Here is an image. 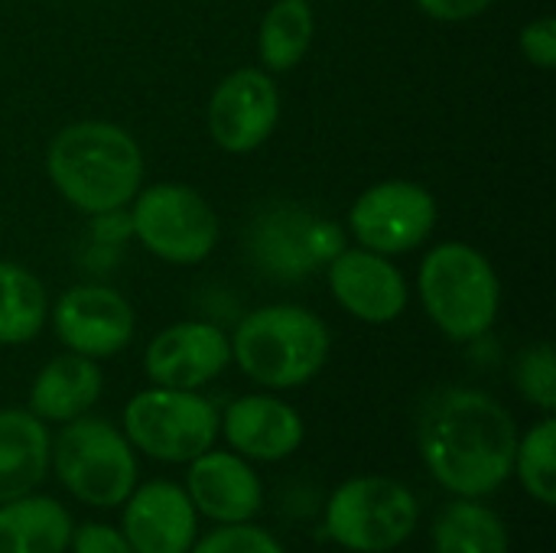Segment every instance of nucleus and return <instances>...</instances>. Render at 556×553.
I'll use <instances>...</instances> for the list:
<instances>
[{"label": "nucleus", "mask_w": 556, "mask_h": 553, "mask_svg": "<svg viewBox=\"0 0 556 553\" xmlns=\"http://www.w3.org/2000/svg\"><path fill=\"white\" fill-rule=\"evenodd\" d=\"M231 365V339L205 319H182L160 329L143 352L150 385L199 391Z\"/></svg>", "instance_id": "13"}, {"label": "nucleus", "mask_w": 556, "mask_h": 553, "mask_svg": "<svg viewBox=\"0 0 556 553\" xmlns=\"http://www.w3.org/2000/svg\"><path fill=\"white\" fill-rule=\"evenodd\" d=\"M430 20H440V23H466V20H476L482 16L495 0H414Z\"/></svg>", "instance_id": "30"}, {"label": "nucleus", "mask_w": 556, "mask_h": 553, "mask_svg": "<svg viewBox=\"0 0 556 553\" xmlns=\"http://www.w3.org/2000/svg\"><path fill=\"white\" fill-rule=\"evenodd\" d=\"M218 430L231 453L257 463L290 460L306 437L300 411L274 394H244L231 401L218 417Z\"/></svg>", "instance_id": "16"}, {"label": "nucleus", "mask_w": 556, "mask_h": 553, "mask_svg": "<svg viewBox=\"0 0 556 553\" xmlns=\"http://www.w3.org/2000/svg\"><path fill=\"white\" fill-rule=\"evenodd\" d=\"M417 447L427 473L459 499H485L511 479L518 424L479 388H446L424 407Z\"/></svg>", "instance_id": "1"}, {"label": "nucleus", "mask_w": 556, "mask_h": 553, "mask_svg": "<svg viewBox=\"0 0 556 553\" xmlns=\"http://www.w3.org/2000/svg\"><path fill=\"white\" fill-rule=\"evenodd\" d=\"M208 134L225 153H254L264 147L280 121V88L270 72L244 65L228 72L208 98Z\"/></svg>", "instance_id": "11"}, {"label": "nucleus", "mask_w": 556, "mask_h": 553, "mask_svg": "<svg viewBox=\"0 0 556 553\" xmlns=\"http://www.w3.org/2000/svg\"><path fill=\"white\" fill-rule=\"evenodd\" d=\"M231 339V362L267 391H293L309 385L329 362L332 336L323 316L296 303H270L251 310Z\"/></svg>", "instance_id": "3"}, {"label": "nucleus", "mask_w": 556, "mask_h": 553, "mask_svg": "<svg viewBox=\"0 0 556 553\" xmlns=\"http://www.w3.org/2000/svg\"><path fill=\"white\" fill-rule=\"evenodd\" d=\"M511 476H518L521 489L541 502L544 508L556 505V420L554 414H544L525 437H518L515 447V466Z\"/></svg>", "instance_id": "24"}, {"label": "nucleus", "mask_w": 556, "mask_h": 553, "mask_svg": "<svg viewBox=\"0 0 556 553\" xmlns=\"http://www.w3.org/2000/svg\"><path fill=\"white\" fill-rule=\"evenodd\" d=\"M189 553H287V551H283V544H280L270 531H264V528H257V525L244 521V525H222V528H215L212 535L195 538V544L189 548Z\"/></svg>", "instance_id": "26"}, {"label": "nucleus", "mask_w": 556, "mask_h": 553, "mask_svg": "<svg viewBox=\"0 0 556 553\" xmlns=\"http://www.w3.org/2000/svg\"><path fill=\"white\" fill-rule=\"evenodd\" d=\"M127 212L134 238L163 264L192 267L218 248L222 222L208 199L186 183L140 186Z\"/></svg>", "instance_id": "7"}, {"label": "nucleus", "mask_w": 556, "mask_h": 553, "mask_svg": "<svg viewBox=\"0 0 556 553\" xmlns=\"http://www.w3.org/2000/svg\"><path fill=\"white\" fill-rule=\"evenodd\" d=\"M437 199L424 183L381 179L352 202L349 231L358 248L397 257L427 244L437 228Z\"/></svg>", "instance_id": "9"}, {"label": "nucleus", "mask_w": 556, "mask_h": 553, "mask_svg": "<svg viewBox=\"0 0 556 553\" xmlns=\"http://www.w3.org/2000/svg\"><path fill=\"white\" fill-rule=\"evenodd\" d=\"M49 323L65 352L85 359L121 355L137 332L134 306L108 284H75L49 310Z\"/></svg>", "instance_id": "10"}, {"label": "nucleus", "mask_w": 556, "mask_h": 553, "mask_svg": "<svg viewBox=\"0 0 556 553\" xmlns=\"http://www.w3.org/2000/svg\"><path fill=\"white\" fill-rule=\"evenodd\" d=\"M46 323L49 297L42 280L16 261H0V345H26Z\"/></svg>", "instance_id": "23"}, {"label": "nucleus", "mask_w": 556, "mask_h": 553, "mask_svg": "<svg viewBox=\"0 0 556 553\" xmlns=\"http://www.w3.org/2000/svg\"><path fill=\"white\" fill-rule=\"evenodd\" d=\"M313 33H316V13H313L309 0L270 3L261 20V29H257L261 68L270 75L296 68L313 46Z\"/></svg>", "instance_id": "21"}, {"label": "nucleus", "mask_w": 556, "mask_h": 553, "mask_svg": "<svg viewBox=\"0 0 556 553\" xmlns=\"http://www.w3.org/2000/svg\"><path fill=\"white\" fill-rule=\"evenodd\" d=\"M104 391V375L94 359L65 352L49 359L29 385L26 411L42 424H68L85 417Z\"/></svg>", "instance_id": "18"}, {"label": "nucleus", "mask_w": 556, "mask_h": 553, "mask_svg": "<svg viewBox=\"0 0 556 553\" xmlns=\"http://www.w3.org/2000/svg\"><path fill=\"white\" fill-rule=\"evenodd\" d=\"M124 437L156 463H192L218 440V407L182 388L150 385L124 404Z\"/></svg>", "instance_id": "8"}, {"label": "nucleus", "mask_w": 556, "mask_h": 553, "mask_svg": "<svg viewBox=\"0 0 556 553\" xmlns=\"http://www.w3.org/2000/svg\"><path fill=\"white\" fill-rule=\"evenodd\" d=\"M505 521L479 505V499H456L440 508L433 521V553H508Z\"/></svg>", "instance_id": "22"}, {"label": "nucleus", "mask_w": 556, "mask_h": 553, "mask_svg": "<svg viewBox=\"0 0 556 553\" xmlns=\"http://www.w3.org/2000/svg\"><path fill=\"white\" fill-rule=\"evenodd\" d=\"M91 218V241L98 248H121L134 238L130 228V212L127 209H114V212H101V215H88Z\"/></svg>", "instance_id": "29"}, {"label": "nucleus", "mask_w": 556, "mask_h": 553, "mask_svg": "<svg viewBox=\"0 0 556 553\" xmlns=\"http://www.w3.org/2000/svg\"><path fill=\"white\" fill-rule=\"evenodd\" d=\"M332 300L368 326H388L404 316L410 303V284L404 271L368 248H345L326 264Z\"/></svg>", "instance_id": "12"}, {"label": "nucleus", "mask_w": 556, "mask_h": 553, "mask_svg": "<svg viewBox=\"0 0 556 553\" xmlns=\"http://www.w3.org/2000/svg\"><path fill=\"white\" fill-rule=\"evenodd\" d=\"M420 525L417 495L391 476H355L326 505V538L352 553H391Z\"/></svg>", "instance_id": "6"}, {"label": "nucleus", "mask_w": 556, "mask_h": 553, "mask_svg": "<svg viewBox=\"0 0 556 553\" xmlns=\"http://www.w3.org/2000/svg\"><path fill=\"white\" fill-rule=\"evenodd\" d=\"M316 218L296 205H274L251 225V257L274 280H303L319 271Z\"/></svg>", "instance_id": "17"}, {"label": "nucleus", "mask_w": 556, "mask_h": 553, "mask_svg": "<svg viewBox=\"0 0 556 553\" xmlns=\"http://www.w3.org/2000/svg\"><path fill=\"white\" fill-rule=\"evenodd\" d=\"M72 553H134L127 538L111 528V525H98L88 521L81 528H72V541H68Z\"/></svg>", "instance_id": "28"}, {"label": "nucleus", "mask_w": 556, "mask_h": 553, "mask_svg": "<svg viewBox=\"0 0 556 553\" xmlns=\"http://www.w3.org/2000/svg\"><path fill=\"white\" fill-rule=\"evenodd\" d=\"M518 49H521V55H525L534 68H544V72L556 68L554 16H538V20L525 23V26H521V36H518Z\"/></svg>", "instance_id": "27"}, {"label": "nucleus", "mask_w": 556, "mask_h": 553, "mask_svg": "<svg viewBox=\"0 0 556 553\" xmlns=\"http://www.w3.org/2000/svg\"><path fill=\"white\" fill-rule=\"evenodd\" d=\"M515 388L518 394L544 414L556 407V355L551 342H538L525 349L515 362Z\"/></svg>", "instance_id": "25"}, {"label": "nucleus", "mask_w": 556, "mask_h": 553, "mask_svg": "<svg viewBox=\"0 0 556 553\" xmlns=\"http://www.w3.org/2000/svg\"><path fill=\"white\" fill-rule=\"evenodd\" d=\"M186 492L199 515L215 525L254 521L264 508V486L254 466L231 450H205L189 463Z\"/></svg>", "instance_id": "15"}, {"label": "nucleus", "mask_w": 556, "mask_h": 553, "mask_svg": "<svg viewBox=\"0 0 556 553\" xmlns=\"http://www.w3.org/2000/svg\"><path fill=\"white\" fill-rule=\"evenodd\" d=\"M417 297L446 339L479 342L498 319L502 280L495 264L469 241H440L417 267Z\"/></svg>", "instance_id": "4"}, {"label": "nucleus", "mask_w": 556, "mask_h": 553, "mask_svg": "<svg viewBox=\"0 0 556 553\" xmlns=\"http://www.w3.org/2000/svg\"><path fill=\"white\" fill-rule=\"evenodd\" d=\"M52 437L26 407H0V505L42 486Z\"/></svg>", "instance_id": "19"}, {"label": "nucleus", "mask_w": 556, "mask_h": 553, "mask_svg": "<svg viewBox=\"0 0 556 553\" xmlns=\"http://www.w3.org/2000/svg\"><path fill=\"white\" fill-rule=\"evenodd\" d=\"M143 173L137 137L114 121L65 124L46 147L52 189L85 215L127 209L143 186Z\"/></svg>", "instance_id": "2"}, {"label": "nucleus", "mask_w": 556, "mask_h": 553, "mask_svg": "<svg viewBox=\"0 0 556 553\" xmlns=\"http://www.w3.org/2000/svg\"><path fill=\"white\" fill-rule=\"evenodd\" d=\"M49 466L65 492L91 508L124 505L140 476L124 430L91 414L62 424L49 447Z\"/></svg>", "instance_id": "5"}, {"label": "nucleus", "mask_w": 556, "mask_h": 553, "mask_svg": "<svg viewBox=\"0 0 556 553\" xmlns=\"http://www.w3.org/2000/svg\"><path fill=\"white\" fill-rule=\"evenodd\" d=\"M121 535L134 553H189L199 538V512L182 486L153 479L127 495Z\"/></svg>", "instance_id": "14"}, {"label": "nucleus", "mask_w": 556, "mask_h": 553, "mask_svg": "<svg viewBox=\"0 0 556 553\" xmlns=\"http://www.w3.org/2000/svg\"><path fill=\"white\" fill-rule=\"evenodd\" d=\"M72 515L49 495H23L0 505V553H65Z\"/></svg>", "instance_id": "20"}]
</instances>
